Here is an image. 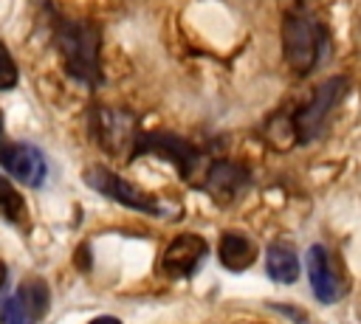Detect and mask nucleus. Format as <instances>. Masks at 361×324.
<instances>
[{
  "label": "nucleus",
  "mask_w": 361,
  "mask_h": 324,
  "mask_svg": "<svg viewBox=\"0 0 361 324\" xmlns=\"http://www.w3.org/2000/svg\"><path fill=\"white\" fill-rule=\"evenodd\" d=\"M54 42L59 48L62 65L71 79L96 87L102 85V37L99 28L87 20H71V17H56L54 20Z\"/></svg>",
  "instance_id": "f257e3e1"
},
{
  "label": "nucleus",
  "mask_w": 361,
  "mask_h": 324,
  "mask_svg": "<svg viewBox=\"0 0 361 324\" xmlns=\"http://www.w3.org/2000/svg\"><path fill=\"white\" fill-rule=\"evenodd\" d=\"M324 28L307 14H288L282 23V48L293 73H310L324 51Z\"/></svg>",
  "instance_id": "f03ea898"
},
{
  "label": "nucleus",
  "mask_w": 361,
  "mask_h": 324,
  "mask_svg": "<svg viewBox=\"0 0 361 324\" xmlns=\"http://www.w3.org/2000/svg\"><path fill=\"white\" fill-rule=\"evenodd\" d=\"M344 96H347V79H344V76H333V79L322 82V85L313 90L310 101L302 104V107L293 113V118H290L293 138L302 141V144L313 141V138L324 130L330 113L338 107V101H341Z\"/></svg>",
  "instance_id": "7ed1b4c3"
},
{
  "label": "nucleus",
  "mask_w": 361,
  "mask_h": 324,
  "mask_svg": "<svg viewBox=\"0 0 361 324\" xmlns=\"http://www.w3.org/2000/svg\"><path fill=\"white\" fill-rule=\"evenodd\" d=\"M90 132L93 138L113 155V152H130L141 135V130L135 127V116L118 110V107H104L96 104L90 113Z\"/></svg>",
  "instance_id": "20e7f679"
},
{
  "label": "nucleus",
  "mask_w": 361,
  "mask_h": 324,
  "mask_svg": "<svg viewBox=\"0 0 361 324\" xmlns=\"http://www.w3.org/2000/svg\"><path fill=\"white\" fill-rule=\"evenodd\" d=\"M85 183L90 186V189H96L99 194H104V197H110V200H116V203H121V206H127V208H135V211H141V214H161V203L152 197V194H147V192H141L138 186H133V183H127L121 175H116L113 169H104V166H87L85 169Z\"/></svg>",
  "instance_id": "39448f33"
},
{
  "label": "nucleus",
  "mask_w": 361,
  "mask_h": 324,
  "mask_svg": "<svg viewBox=\"0 0 361 324\" xmlns=\"http://www.w3.org/2000/svg\"><path fill=\"white\" fill-rule=\"evenodd\" d=\"M0 163L8 175H14L23 186H39L48 175L45 158L34 144L25 141H11L3 132V118H0Z\"/></svg>",
  "instance_id": "423d86ee"
},
{
  "label": "nucleus",
  "mask_w": 361,
  "mask_h": 324,
  "mask_svg": "<svg viewBox=\"0 0 361 324\" xmlns=\"http://www.w3.org/2000/svg\"><path fill=\"white\" fill-rule=\"evenodd\" d=\"M138 155H161L169 163H175L183 172V177H192L200 163V152L189 141H183L172 132H141L130 158H138Z\"/></svg>",
  "instance_id": "0eeeda50"
},
{
  "label": "nucleus",
  "mask_w": 361,
  "mask_h": 324,
  "mask_svg": "<svg viewBox=\"0 0 361 324\" xmlns=\"http://www.w3.org/2000/svg\"><path fill=\"white\" fill-rule=\"evenodd\" d=\"M305 265H307L313 296L319 301L333 304V301H338L347 293V279H344L341 268L336 265L333 254L324 245H310L307 248V256H305Z\"/></svg>",
  "instance_id": "6e6552de"
},
{
  "label": "nucleus",
  "mask_w": 361,
  "mask_h": 324,
  "mask_svg": "<svg viewBox=\"0 0 361 324\" xmlns=\"http://www.w3.org/2000/svg\"><path fill=\"white\" fill-rule=\"evenodd\" d=\"M206 251L209 248H206V239L203 237H197V234H180V237H175L166 245V251L161 256V270L166 276H175V279L192 276L197 270V265L206 259Z\"/></svg>",
  "instance_id": "1a4fd4ad"
},
{
  "label": "nucleus",
  "mask_w": 361,
  "mask_h": 324,
  "mask_svg": "<svg viewBox=\"0 0 361 324\" xmlns=\"http://www.w3.org/2000/svg\"><path fill=\"white\" fill-rule=\"evenodd\" d=\"M248 183V172L237 163H228V161H217L209 166L206 172V180H203V189L217 200V203H226L231 197L240 194V189Z\"/></svg>",
  "instance_id": "9d476101"
},
{
  "label": "nucleus",
  "mask_w": 361,
  "mask_h": 324,
  "mask_svg": "<svg viewBox=\"0 0 361 324\" xmlns=\"http://www.w3.org/2000/svg\"><path fill=\"white\" fill-rule=\"evenodd\" d=\"M254 259H257V245L248 237L234 234V231H228V234L220 237V262L228 270H243Z\"/></svg>",
  "instance_id": "9b49d317"
},
{
  "label": "nucleus",
  "mask_w": 361,
  "mask_h": 324,
  "mask_svg": "<svg viewBox=\"0 0 361 324\" xmlns=\"http://www.w3.org/2000/svg\"><path fill=\"white\" fill-rule=\"evenodd\" d=\"M265 270H268V276L274 282H282V285L296 282V276H299V256H296V251L290 245H285V242H274L268 248V254H265Z\"/></svg>",
  "instance_id": "f8f14e48"
},
{
  "label": "nucleus",
  "mask_w": 361,
  "mask_h": 324,
  "mask_svg": "<svg viewBox=\"0 0 361 324\" xmlns=\"http://www.w3.org/2000/svg\"><path fill=\"white\" fill-rule=\"evenodd\" d=\"M0 214H3L8 223H14V225H25V220H28L25 203H23L20 192L8 183L6 175H0Z\"/></svg>",
  "instance_id": "ddd939ff"
},
{
  "label": "nucleus",
  "mask_w": 361,
  "mask_h": 324,
  "mask_svg": "<svg viewBox=\"0 0 361 324\" xmlns=\"http://www.w3.org/2000/svg\"><path fill=\"white\" fill-rule=\"evenodd\" d=\"M17 296L25 301V307H28L37 318L45 316V310H48V287H45V282H39V279H28V282L20 285Z\"/></svg>",
  "instance_id": "4468645a"
},
{
  "label": "nucleus",
  "mask_w": 361,
  "mask_h": 324,
  "mask_svg": "<svg viewBox=\"0 0 361 324\" xmlns=\"http://www.w3.org/2000/svg\"><path fill=\"white\" fill-rule=\"evenodd\" d=\"M0 321H3V324H34V321H37V316H34V313L25 307V301L14 293V296H8V299L3 301Z\"/></svg>",
  "instance_id": "2eb2a0df"
},
{
  "label": "nucleus",
  "mask_w": 361,
  "mask_h": 324,
  "mask_svg": "<svg viewBox=\"0 0 361 324\" xmlns=\"http://www.w3.org/2000/svg\"><path fill=\"white\" fill-rule=\"evenodd\" d=\"M17 85V65L8 54V48L0 42V90H11Z\"/></svg>",
  "instance_id": "dca6fc26"
},
{
  "label": "nucleus",
  "mask_w": 361,
  "mask_h": 324,
  "mask_svg": "<svg viewBox=\"0 0 361 324\" xmlns=\"http://www.w3.org/2000/svg\"><path fill=\"white\" fill-rule=\"evenodd\" d=\"M90 324H121L118 318H113V316H99V318H93Z\"/></svg>",
  "instance_id": "f3484780"
}]
</instances>
